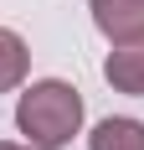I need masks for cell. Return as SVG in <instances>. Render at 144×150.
I'll use <instances>...</instances> for the list:
<instances>
[{
  "mask_svg": "<svg viewBox=\"0 0 144 150\" xmlns=\"http://www.w3.org/2000/svg\"><path fill=\"white\" fill-rule=\"evenodd\" d=\"M15 129L26 135V145L36 150H62L77 140L82 129V93L62 83V78H41L21 93L15 104Z\"/></svg>",
  "mask_w": 144,
  "mask_h": 150,
  "instance_id": "6da1fadb",
  "label": "cell"
},
{
  "mask_svg": "<svg viewBox=\"0 0 144 150\" xmlns=\"http://www.w3.org/2000/svg\"><path fill=\"white\" fill-rule=\"evenodd\" d=\"M87 11H93V26L113 47L144 36V0H87Z\"/></svg>",
  "mask_w": 144,
  "mask_h": 150,
  "instance_id": "7a4b0ae2",
  "label": "cell"
},
{
  "mask_svg": "<svg viewBox=\"0 0 144 150\" xmlns=\"http://www.w3.org/2000/svg\"><path fill=\"white\" fill-rule=\"evenodd\" d=\"M103 78H108V88H113V93L144 98V36H139V42L113 47L108 62H103Z\"/></svg>",
  "mask_w": 144,
  "mask_h": 150,
  "instance_id": "3957f363",
  "label": "cell"
},
{
  "mask_svg": "<svg viewBox=\"0 0 144 150\" xmlns=\"http://www.w3.org/2000/svg\"><path fill=\"white\" fill-rule=\"evenodd\" d=\"M87 150H144V124L129 119V114L98 119L93 135H87Z\"/></svg>",
  "mask_w": 144,
  "mask_h": 150,
  "instance_id": "277c9868",
  "label": "cell"
},
{
  "mask_svg": "<svg viewBox=\"0 0 144 150\" xmlns=\"http://www.w3.org/2000/svg\"><path fill=\"white\" fill-rule=\"evenodd\" d=\"M26 73H31V47L10 26H0V93H15L26 83Z\"/></svg>",
  "mask_w": 144,
  "mask_h": 150,
  "instance_id": "5b68a950",
  "label": "cell"
},
{
  "mask_svg": "<svg viewBox=\"0 0 144 150\" xmlns=\"http://www.w3.org/2000/svg\"><path fill=\"white\" fill-rule=\"evenodd\" d=\"M0 150H36V145H15V140H0Z\"/></svg>",
  "mask_w": 144,
  "mask_h": 150,
  "instance_id": "8992f818",
  "label": "cell"
}]
</instances>
